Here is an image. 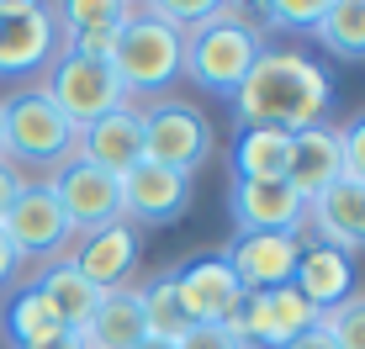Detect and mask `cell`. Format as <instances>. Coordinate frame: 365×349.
<instances>
[{"label":"cell","mask_w":365,"mask_h":349,"mask_svg":"<svg viewBox=\"0 0 365 349\" xmlns=\"http://www.w3.org/2000/svg\"><path fill=\"white\" fill-rule=\"evenodd\" d=\"M238 127H275V132H307L329 117L334 80L318 58L297 48H265L244 85L228 95Z\"/></svg>","instance_id":"cell-1"},{"label":"cell","mask_w":365,"mask_h":349,"mask_svg":"<svg viewBox=\"0 0 365 349\" xmlns=\"http://www.w3.org/2000/svg\"><path fill=\"white\" fill-rule=\"evenodd\" d=\"M80 148V127L43 90H21L0 106V159L16 170H64Z\"/></svg>","instance_id":"cell-2"},{"label":"cell","mask_w":365,"mask_h":349,"mask_svg":"<svg viewBox=\"0 0 365 349\" xmlns=\"http://www.w3.org/2000/svg\"><path fill=\"white\" fill-rule=\"evenodd\" d=\"M265 53L259 32L249 27V16L238 6H217V16L201 21L196 32H185V69L201 90H222L233 95L244 85V74L255 69V58Z\"/></svg>","instance_id":"cell-3"},{"label":"cell","mask_w":365,"mask_h":349,"mask_svg":"<svg viewBox=\"0 0 365 349\" xmlns=\"http://www.w3.org/2000/svg\"><path fill=\"white\" fill-rule=\"evenodd\" d=\"M180 69H185V37L138 6L117 27L111 74H117V80L128 85V95H133V90H165V85H175Z\"/></svg>","instance_id":"cell-4"},{"label":"cell","mask_w":365,"mask_h":349,"mask_svg":"<svg viewBox=\"0 0 365 349\" xmlns=\"http://www.w3.org/2000/svg\"><path fill=\"white\" fill-rule=\"evenodd\" d=\"M43 95H48V101H53L58 111H64V117H69L80 132L91 127V122H101L106 111H117V106H128V101H133L128 85L111 74V64H96V58H74V53H58V58H53Z\"/></svg>","instance_id":"cell-5"},{"label":"cell","mask_w":365,"mask_h":349,"mask_svg":"<svg viewBox=\"0 0 365 349\" xmlns=\"http://www.w3.org/2000/svg\"><path fill=\"white\" fill-rule=\"evenodd\" d=\"M143 159L196 174L212 159V122L185 101H159L143 111Z\"/></svg>","instance_id":"cell-6"},{"label":"cell","mask_w":365,"mask_h":349,"mask_svg":"<svg viewBox=\"0 0 365 349\" xmlns=\"http://www.w3.org/2000/svg\"><path fill=\"white\" fill-rule=\"evenodd\" d=\"M58 53H64V32H58L53 11L32 6V0H0V80L53 69Z\"/></svg>","instance_id":"cell-7"},{"label":"cell","mask_w":365,"mask_h":349,"mask_svg":"<svg viewBox=\"0 0 365 349\" xmlns=\"http://www.w3.org/2000/svg\"><path fill=\"white\" fill-rule=\"evenodd\" d=\"M48 185H53V196H58L74 233H101L111 222H122V174H106L91 159L74 154L64 170L48 174Z\"/></svg>","instance_id":"cell-8"},{"label":"cell","mask_w":365,"mask_h":349,"mask_svg":"<svg viewBox=\"0 0 365 349\" xmlns=\"http://www.w3.org/2000/svg\"><path fill=\"white\" fill-rule=\"evenodd\" d=\"M323 313L307 302V296L297 291V286H281V291H259V296H244L238 302V313L228 328L244 339L249 349H281V344H292L297 333H307V328H318Z\"/></svg>","instance_id":"cell-9"},{"label":"cell","mask_w":365,"mask_h":349,"mask_svg":"<svg viewBox=\"0 0 365 349\" xmlns=\"http://www.w3.org/2000/svg\"><path fill=\"white\" fill-rule=\"evenodd\" d=\"M0 233L11 239V249H16L21 259L27 254H58V249L74 239V228H69V217H64V207H58V196H53L48 180L21 185V196L11 202L6 217H0Z\"/></svg>","instance_id":"cell-10"},{"label":"cell","mask_w":365,"mask_h":349,"mask_svg":"<svg viewBox=\"0 0 365 349\" xmlns=\"http://www.w3.org/2000/svg\"><path fill=\"white\" fill-rule=\"evenodd\" d=\"M233 281L244 286V296L259 291H281L297 281V259H302V239L297 233H238L228 254Z\"/></svg>","instance_id":"cell-11"},{"label":"cell","mask_w":365,"mask_h":349,"mask_svg":"<svg viewBox=\"0 0 365 349\" xmlns=\"http://www.w3.org/2000/svg\"><path fill=\"white\" fill-rule=\"evenodd\" d=\"M228 212L238 233H297L307 222V202L286 180H233Z\"/></svg>","instance_id":"cell-12"},{"label":"cell","mask_w":365,"mask_h":349,"mask_svg":"<svg viewBox=\"0 0 365 349\" xmlns=\"http://www.w3.org/2000/svg\"><path fill=\"white\" fill-rule=\"evenodd\" d=\"M191 207V174L165 170V165H138L122 174V217L128 222H175Z\"/></svg>","instance_id":"cell-13"},{"label":"cell","mask_w":365,"mask_h":349,"mask_svg":"<svg viewBox=\"0 0 365 349\" xmlns=\"http://www.w3.org/2000/svg\"><path fill=\"white\" fill-rule=\"evenodd\" d=\"M175 291H180L191 323H233L238 302H244V286L233 281L222 254H201L185 270H175Z\"/></svg>","instance_id":"cell-14"},{"label":"cell","mask_w":365,"mask_h":349,"mask_svg":"<svg viewBox=\"0 0 365 349\" xmlns=\"http://www.w3.org/2000/svg\"><path fill=\"white\" fill-rule=\"evenodd\" d=\"M138 254H143L138 228L122 217V222H111V228H101V233H85V244L74 249L69 265L80 270L96 291H122V286H128V276L138 270Z\"/></svg>","instance_id":"cell-15"},{"label":"cell","mask_w":365,"mask_h":349,"mask_svg":"<svg viewBox=\"0 0 365 349\" xmlns=\"http://www.w3.org/2000/svg\"><path fill=\"white\" fill-rule=\"evenodd\" d=\"M344 138H339V127L329 122H318V127L307 132H292V165H286V185L302 196V202H312L318 191H329L334 180H344Z\"/></svg>","instance_id":"cell-16"},{"label":"cell","mask_w":365,"mask_h":349,"mask_svg":"<svg viewBox=\"0 0 365 349\" xmlns=\"http://www.w3.org/2000/svg\"><path fill=\"white\" fill-rule=\"evenodd\" d=\"M74 154L91 159V165L106 170V174H128L138 159H143V111L133 101L106 111L101 122H91V127L80 132V148H74Z\"/></svg>","instance_id":"cell-17"},{"label":"cell","mask_w":365,"mask_h":349,"mask_svg":"<svg viewBox=\"0 0 365 349\" xmlns=\"http://www.w3.org/2000/svg\"><path fill=\"white\" fill-rule=\"evenodd\" d=\"M307 222L318 228V239L329 249H344V254L365 249V180L344 174L329 191H318L307 202Z\"/></svg>","instance_id":"cell-18"},{"label":"cell","mask_w":365,"mask_h":349,"mask_svg":"<svg viewBox=\"0 0 365 349\" xmlns=\"http://www.w3.org/2000/svg\"><path fill=\"white\" fill-rule=\"evenodd\" d=\"M297 291L307 296L318 313H329V307H339L349 296V286H355V265H349V254L344 249H329V244H312V249H302V259H297Z\"/></svg>","instance_id":"cell-19"},{"label":"cell","mask_w":365,"mask_h":349,"mask_svg":"<svg viewBox=\"0 0 365 349\" xmlns=\"http://www.w3.org/2000/svg\"><path fill=\"white\" fill-rule=\"evenodd\" d=\"M85 349H133L143 344V302H138L133 286H122V291H106L96 307V318L85 323Z\"/></svg>","instance_id":"cell-20"},{"label":"cell","mask_w":365,"mask_h":349,"mask_svg":"<svg viewBox=\"0 0 365 349\" xmlns=\"http://www.w3.org/2000/svg\"><path fill=\"white\" fill-rule=\"evenodd\" d=\"M37 296H43L48 307H53V318H58V328H69V333H85V323L96 318V307H101V296L106 291H96L91 281L80 276V270L69 265H53L43 281H37Z\"/></svg>","instance_id":"cell-21"},{"label":"cell","mask_w":365,"mask_h":349,"mask_svg":"<svg viewBox=\"0 0 365 349\" xmlns=\"http://www.w3.org/2000/svg\"><path fill=\"white\" fill-rule=\"evenodd\" d=\"M292 165V132L244 127L233 143V180H286Z\"/></svg>","instance_id":"cell-22"},{"label":"cell","mask_w":365,"mask_h":349,"mask_svg":"<svg viewBox=\"0 0 365 349\" xmlns=\"http://www.w3.org/2000/svg\"><path fill=\"white\" fill-rule=\"evenodd\" d=\"M138 302H143V333H148V339L175 344L185 328H191V313H185L180 291H175V270L159 276V281H148L143 291H138Z\"/></svg>","instance_id":"cell-23"},{"label":"cell","mask_w":365,"mask_h":349,"mask_svg":"<svg viewBox=\"0 0 365 349\" xmlns=\"http://www.w3.org/2000/svg\"><path fill=\"white\" fill-rule=\"evenodd\" d=\"M318 43L339 58H365V0H329L318 21Z\"/></svg>","instance_id":"cell-24"},{"label":"cell","mask_w":365,"mask_h":349,"mask_svg":"<svg viewBox=\"0 0 365 349\" xmlns=\"http://www.w3.org/2000/svg\"><path fill=\"white\" fill-rule=\"evenodd\" d=\"M138 6H122V0H69V6L53 11L58 32L74 37V32H96V27H122Z\"/></svg>","instance_id":"cell-25"},{"label":"cell","mask_w":365,"mask_h":349,"mask_svg":"<svg viewBox=\"0 0 365 349\" xmlns=\"http://www.w3.org/2000/svg\"><path fill=\"white\" fill-rule=\"evenodd\" d=\"M6 328H11V339H16V344H32V339H48V333H58V318H53V307L37 296V286H27V291L11 302Z\"/></svg>","instance_id":"cell-26"},{"label":"cell","mask_w":365,"mask_h":349,"mask_svg":"<svg viewBox=\"0 0 365 349\" xmlns=\"http://www.w3.org/2000/svg\"><path fill=\"white\" fill-rule=\"evenodd\" d=\"M323 328L339 349H365V296H344L339 307H329Z\"/></svg>","instance_id":"cell-27"},{"label":"cell","mask_w":365,"mask_h":349,"mask_svg":"<svg viewBox=\"0 0 365 349\" xmlns=\"http://www.w3.org/2000/svg\"><path fill=\"white\" fill-rule=\"evenodd\" d=\"M329 0H270L265 6V21L270 27H286V32H318Z\"/></svg>","instance_id":"cell-28"},{"label":"cell","mask_w":365,"mask_h":349,"mask_svg":"<svg viewBox=\"0 0 365 349\" xmlns=\"http://www.w3.org/2000/svg\"><path fill=\"white\" fill-rule=\"evenodd\" d=\"M175 349H249L228 323H191V328L175 339Z\"/></svg>","instance_id":"cell-29"},{"label":"cell","mask_w":365,"mask_h":349,"mask_svg":"<svg viewBox=\"0 0 365 349\" xmlns=\"http://www.w3.org/2000/svg\"><path fill=\"white\" fill-rule=\"evenodd\" d=\"M339 138H344V170L355 174V180H365V111L339 132Z\"/></svg>","instance_id":"cell-30"},{"label":"cell","mask_w":365,"mask_h":349,"mask_svg":"<svg viewBox=\"0 0 365 349\" xmlns=\"http://www.w3.org/2000/svg\"><path fill=\"white\" fill-rule=\"evenodd\" d=\"M21 185H27V174H21L16 165H6V159H0V217H6L11 202L21 196Z\"/></svg>","instance_id":"cell-31"},{"label":"cell","mask_w":365,"mask_h":349,"mask_svg":"<svg viewBox=\"0 0 365 349\" xmlns=\"http://www.w3.org/2000/svg\"><path fill=\"white\" fill-rule=\"evenodd\" d=\"M16 349H85V339L69 333V328H58V333H48V339H32V344H16Z\"/></svg>","instance_id":"cell-32"},{"label":"cell","mask_w":365,"mask_h":349,"mask_svg":"<svg viewBox=\"0 0 365 349\" xmlns=\"http://www.w3.org/2000/svg\"><path fill=\"white\" fill-rule=\"evenodd\" d=\"M281 349H339V344L329 339V328H323V323H318V328L297 333V339H292V344H281Z\"/></svg>","instance_id":"cell-33"},{"label":"cell","mask_w":365,"mask_h":349,"mask_svg":"<svg viewBox=\"0 0 365 349\" xmlns=\"http://www.w3.org/2000/svg\"><path fill=\"white\" fill-rule=\"evenodd\" d=\"M16 265H21V254L11 249V239H6V233H0V286H6L11 276H16Z\"/></svg>","instance_id":"cell-34"},{"label":"cell","mask_w":365,"mask_h":349,"mask_svg":"<svg viewBox=\"0 0 365 349\" xmlns=\"http://www.w3.org/2000/svg\"><path fill=\"white\" fill-rule=\"evenodd\" d=\"M133 349H175V344H165V339H143V344H133Z\"/></svg>","instance_id":"cell-35"}]
</instances>
